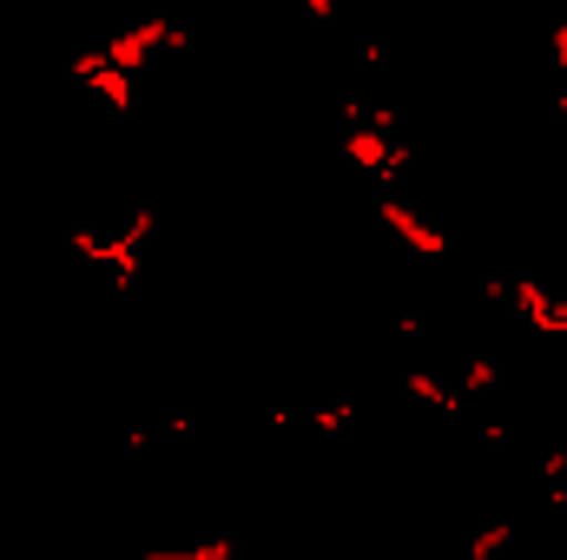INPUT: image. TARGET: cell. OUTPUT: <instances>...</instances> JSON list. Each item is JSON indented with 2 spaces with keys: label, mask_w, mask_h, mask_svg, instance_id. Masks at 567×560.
I'll list each match as a JSON object with an SVG mask.
<instances>
[{
  "label": "cell",
  "mask_w": 567,
  "mask_h": 560,
  "mask_svg": "<svg viewBox=\"0 0 567 560\" xmlns=\"http://www.w3.org/2000/svg\"><path fill=\"white\" fill-rule=\"evenodd\" d=\"M542 481H548V488L567 481V448H548V455H542Z\"/></svg>",
  "instance_id": "obj_11"
},
{
  "label": "cell",
  "mask_w": 567,
  "mask_h": 560,
  "mask_svg": "<svg viewBox=\"0 0 567 560\" xmlns=\"http://www.w3.org/2000/svg\"><path fill=\"white\" fill-rule=\"evenodd\" d=\"M548 66H555V80H567V20L548 27Z\"/></svg>",
  "instance_id": "obj_10"
},
{
  "label": "cell",
  "mask_w": 567,
  "mask_h": 560,
  "mask_svg": "<svg viewBox=\"0 0 567 560\" xmlns=\"http://www.w3.org/2000/svg\"><path fill=\"white\" fill-rule=\"evenodd\" d=\"M508 541H515V528H508V521H488V528H475V541H468V560L508 554Z\"/></svg>",
  "instance_id": "obj_8"
},
{
  "label": "cell",
  "mask_w": 567,
  "mask_h": 560,
  "mask_svg": "<svg viewBox=\"0 0 567 560\" xmlns=\"http://www.w3.org/2000/svg\"><path fill=\"white\" fill-rule=\"evenodd\" d=\"M396 383H403V396H416V403H429V409H442L449 422H475V409H468V396H462V390H455L449 376H435V370H423V363H410V370H403Z\"/></svg>",
  "instance_id": "obj_5"
},
{
  "label": "cell",
  "mask_w": 567,
  "mask_h": 560,
  "mask_svg": "<svg viewBox=\"0 0 567 560\" xmlns=\"http://www.w3.org/2000/svg\"><path fill=\"white\" fill-rule=\"evenodd\" d=\"M337 152H343L357 172L383 178V185H396V178L410 172V158H416L403 139H383V133H370V126H343V133H337Z\"/></svg>",
  "instance_id": "obj_1"
},
{
  "label": "cell",
  "mask_w": 567,
  "mask_h": 560,
  "mask_svg": "<svg viewBox=\"0 0 567 560\" xmlns=\"http://www.w3.org/2000/svg\"><path fill=\"white\" fill-rule=\"evenodd\" d=\"M303 422H310V435H337L343 422H357V403H317Z\"/></svg>",
  "instance_id": "obj_9"
},
{
  "label": "cell",
  "mask_w": 567,
  "mask_h": 560,
  "mask_svg": "<svg viewBox=\"0 0 567 560\" xmlns=\"http://www.w3.org/2000/svg\"><path fill=\"white\" fill-rule=\"evenodd\" d=\"M508 310H522V323H528V330L561 336V343H567V297L542 290L535 278H508Z\"/></svg>",
  "instance_id": "obj_2"
},
{
  "label": "cell",
  "mask_w": 567,
  "mask_h": 560,
  "mask_svg": "<svg viewBox=\"0 0 567 560\" xmlns=\"http://www.w3.org/2000/svg\"><path fill=\"white\" fill-rule=\"evenodd\" d=\"M120 560H231V535L192 541V548H145V554H120Z\"/></svg>",
  "instance_id": "obj_6"
},
{
  "label": "cell",
  "mask_w": 567,
  "mask_h": 560,
  "mask_svg": "<svg viewBox=\"0 0 567 560\" xmlns=\"http://www.w3.org/2000/svg\"><path fill=\"white\" fill-rule=\"evenodd\" d=\"M495 383H502V370H495L488 356H468V363L455 370V390H462V396H488Z\"/></svg>",
  "instance_id": "obj_7"
},
{
  "label": "cell",
  "mask_w": 567,
  "mask_h": 560,
  "mask_svg": "<svg viewBox=\"0 0 567 560\" xmlns=\"http://www.w3.org/2000/svg\"><path fill=\"white\" fill-rule=\"evenodd\" d=\"M73 86H93L113 113H133L140 106V80H126V73H113L106 66V53L100 46H86V53H73Z\"/></svg>",
  "instance_id": "obj_3"
},
{
  "label": "cell",
  "mask_w": 567,
  "mask_h": 560,
  "mask_svg": "<svg viewBox=\"0 0 567 560\" xmlns=\"http://www.w3.org/2000/svg\"><path fill=\"white\" fill-rule=\"evenodd\" d=\"M555 120H567V80L555 86Z\"/></svg>",
  "instance_id": "obj_12"
},
{
  "label": "cell",
  "mask_w": 567,
  "mask_h": 560,
  "mask_svg": "<svg viewBox=\"0 0 567 560\" xmlns=\"http://www.w3.org/2000/svg\"><path fill=\"white\" fill-rule=\"evenodd\" d=\"M377 218H383V231H396L416 258H442V251H449V238L429 225L416 205H403V198H383V205H377Z\"/></svg>",
  "instance_id": "obj_4"
}]
</instances>
